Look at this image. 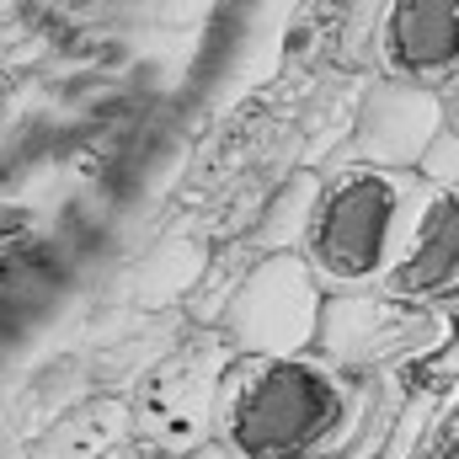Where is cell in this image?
<instances>
[{
    "instance_id": "1",
    "label": "cell",
    "mask_w": 459,
    "mask_h": 459,
    "mask_svg": "<svg viewBox=\"0 0 459 459\" xmlns=\"http://www.w3.org/2000/svg\"><path fill=\"white\" fill-rule=\"evenodd\" d=\"M358 428V390L332 358L283 352L246 358L220 379L214 401V444L240 459H332Z\"/></svg>"
},
{
    "instance_id": "5",
    "label": "cell",
    "mask_w": 459,
    "mask_h": 459,
    "mask_svg": "<svg viewBox=\"0 0 459 459\" xmlns=\"http://www.w3.org/2000/svg\"><path fill=\"white\" fill-rule=\"evenodd\" d=\"M438 316L422 299H401L385 289H337L321 299L316 352L337 368H374L390 358H406L433 337Z\"/></svg>"
},
{
    "instance_id": "10",
    "label": "cell",
    "mask_w": 459,
    "mask_h": 459,
    "mask_svg": "<svg viewBox=\"0 0 459 459\" xmlns=\"http://www.w3.org/2000/svg\"><path fill=\"white\" fill-rule=\"evenodd\" d=\"M316 193H321L316 177H294V182L278 193L273 214L262 220V246H267V251H294V246H299V235L310 225V209H316Z\"/></svg>"
},
{
    "instance_id": "3",
    "label": "cell",
    "mask_w": 459,
    "mask_h": 459,
    "mask_svg": "<svg viewBox=\"0 0 459 459\" xmlns=\"http://www.w3.org/2000/svg\"><path fill=\"white\" fill-rule=\"evenodd\" d=\"M321 278L299 251H267L246 267V278L225 299V342L246 358H283L310 352L321 321Z\"/></svg>"
},
{
    "instance_id": "4",
    "label": "cell",
    "mask_w": 459,
    "mask_h": 459,
    "mask_svg": "<svg viewBox=\"0 0 459 459\" xmlns=\"http://www.w3.org/2000/svg\"><path fill=\"white\" fill-rule=\"evenodd\" d=\"M230 363H235V347L225 342V332L187 337L160 363H150V374L139 379V395L128 406L134 438H144L166 455H187V449L209 444L220 379H225Z\"/></svg>"
},
{
    "instance_id": "12",
    "label": "cell",
    "mask_w": 459,
    "mask_h": 459,
    "mask_svg": "<svg viewBox=\"0 0 459 459\" xmlns=\"http://www.w3.org/2000/svg\"><path fill=\"white\" fill-rule=\"evenodd\" d=\"M177 459H240V455H230L225 444L209 438V444H198V449H187V455H177Z\"/></svg>"
},
{
    "instance_id": "7",
    "label": "cell",
    "mask_w": 459,
    "mask_h": 459,
    "mask_svg": "<svg viewBox=\"0 0 459 459\" xmlns=\"http://www.w3.org/2000/svg\"><path fill=\"white\" fill-rule=\"evenodd\" d=\"M385 75L444 86L459 75V0H385L379 5Z\"/></svg>"
},
{
    "instance_id": "9",
    "label": "cell",
    "mask_w": 459,
    "mask_h": 459,
    "mask_svg": "<svg viewBox=\"0 0 459 459\" xmlns=\"http://www.w3.org/2000/svg\"><path fill=\"white\" fill-rule=\"evenodd\" d=\"M134 438V417H128V401L117 395H91L70 411H59L43 438L32 444V459H102L113 455L117 444Z\"/></svg>"
},
{
    "instance_id": "2",
    "label": "cell",
    "mask_w": 459,
    "mask_h": 459,
    "mask_svg": "<svg viewBox=\"0 0 459 459\" xmlns=\"http://www.w3.org/2000/svg\"><path fill=\"white\" fill-rule=\"evenodd\" d=\"M422 187L428 182L417 171L358 166V160H347L332 182H321L310 225L299 235V256L310 262L326 294L379 289V278L390 273V262L406 246Z\"/></svg>"
},
{
    "instance_id": "8",
    "label": "cell",
    "mask_w": 459,
    "mask_h": 459,
    "mask_svg": "<svg viewBox=\"0 0 459 459\" xmlns=\"http://www.w3.org/2000/svg\"><path fill=\"white\" fill-rule=\"evenodd\" d=\"M379 289L401 294V299H422V305L459 289V182H449V187L428 182L422 187L406 246L390 262V273L379 278Z\"/></svg>"
},
{
    "instance_id": "6",
    "label": "cell",
    "mask_w": 459,
    "mask_h": 459,
    "mask_svg": "<svg viewBox=\"0 0 459 459\" xmlns=\"http://www.w3.org/2000/svg\"><path fill=\"white\" fill-rule=\"evenodd\" d=\"M438 123H444V113H438V86H417V81H401V75H379L368 86L358 117H352L347 160L417 171V160L433 144Z\"/></svg>"
},
{
    "instance_id": "11",
    "label": "cell",
    "mask_w": 459,
    "mask_h": 459,
    "mask_svg": "<svg viewBox=\"0 0 459 459\" xmlns=\"http://www.w3.org/2000/svg\"><path fill=\"white\" fill-rule=\"evenodd\" d=\"M102 459H177V455H166V449H155L144 438H128V444H117L113 455H102Z\"/></svg>"
}]
</instances>
